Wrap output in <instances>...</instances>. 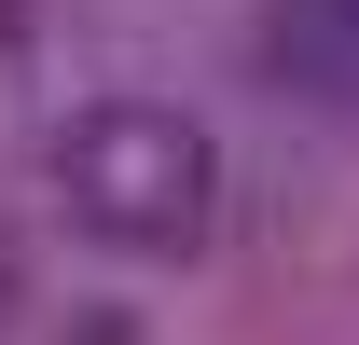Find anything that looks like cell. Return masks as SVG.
Returning <instances> with one entry per match:
<instances>
[{"label":"cell","instance_id":"2","mask_svg":"<svg viewBox=\"0 0 359 345\" xmlns=\"http://www.w3.org/2000/svg\"><path fill=\"white\" fill-rule=\"evenodd\" d=\"M263 69L318 111H359V0H263Z\"/></svg>","mask_w":359,"mask_h":345},{"label":"cell","instance_id":"1","mask_svg":"<svg viewBox=\"0 0 359 345\" xmlns=\"http://www.w3.org/2000/svg\"><path fill=\"white\" fill-rule=\"evenodd\" d=\"M55 208L125 262H180L222 221V138L166 97H83L55 125Z\"/></svg>","mask_w":359,"mask_h":345}]
</instances>
